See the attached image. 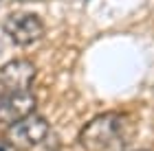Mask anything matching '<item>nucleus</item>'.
I'll return each instance as SVG.
<instances>
[{
    "label": "nucleus",
    "instance_id": "4",
    "mask_svg": "<svg viewBox=\"0 0 154 151\" xmlns=\"http://www.w3.org/2000/svg\"><path fill=\"white\" fill-rule=\"evenodd\" d=\"M35 79V66L29 59H13L0 66V97L13 92H26Z\"/></svg>",
    "mask_w": 154,
    "mask_h": 151
},
{
    "label": "nucleus",
    "instance_id": "7",
    "mask_svg": "<svg viewBox=\"0 0 154 151\" xmlns=\"http://www.w3.org/2000/svg\"><path fill=\"white\" fill-rule=\"evenodd\" d=\"M137 151H148V149H137Z\"/></svg>",
    "mask_w": 154,
    "mask_h": 151
},
{
    "label": "nucleus",
    "instance_id": "6",
    "mask_svg": "<svg viewBox=\"0 0 154 151\" xmlns=\"http://www.w3.org/2000/svg\"><path fill=\"white\" fill-rule=\"evenodd\" d=\"M0 151H16V149H13L7 140H0Z\"/></svg>",
    "mask_w": 154,
    "mask_h": 151
},
{
    "label": "nucleus",
    "instance_id": "5",
    "mask_svg": "<svg viewBox=\"0 0 154 151\" xmlns=\"http://www.w3.org/2000/svg\"><path fill=\"white\" fill-rule=\"evenodd\" d=\"M38 99L26 90V92H13L0 97V125L11 127L16 123L24 121L29 114L35 112Z\"/></svg>",
    "mask_w": 154,
    "mask_h": 151
},
{
    "label": "nucleus",
    "instance_id": "2",
    "mask_svg": "<svg viewBox=\"0 0 154 151\" xmlns=\"http://www.w3.org/2000/svg\"><path fill=\"white\" fill-rule=\"evenodd\" d=\"M46 134H48L46 118H42V116H38L35 112H33V114L26 116L24 121L7 127L5 140L9 142L16 151H26V149L40 145V142L46 138Z\"/></svg>",
    "mask_w": 154,
    "mask_h": 151
},
{
    "label": "nucleus",
    "instance_id": "3",
    "mask_svg": "<svg viewBox=\"0 0 154 151\" xmlns=\"http://www.w3.org/2000/svg\"><path fill=\"white\" fill-rule=\"evenodd\" d=\"M5 33L18 46L35 44L44 35V22L38 13L31 11H16L5 20Z\"/></svg>",
    "mask_w": 154,
    "mask_h": 151
},
{
    "label": "nucleus",
    "instance_id": "1",
    "mask_svg": "<svg viewBox=\"0 0 154 151\" xmlns=\"http://www.w3.org/2000/svg\"><path fill=\"white\" fill-rule=\"evenodd\" d=\"M123 116L117 112H106L88 121L79 132V145L86 151H106L110 145H115L121 136Z\"/></svg>",
    "mask_w": 154,
    "mask_h": 151
}]
</instances>
